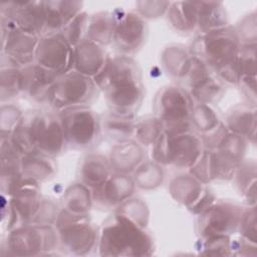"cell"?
I'll return each instance as SVG.
<instances>
[{"mask_svg": "<svg viewBox=\"0 0 257 257\" xmlns=\"http://www.w3.org/2000/svg\"><path fill=\"white\" fill-rule=\"evenodd\" d=\"M255 177H256V172H255V163L250 165V163L244 164L243 167H240L238 170L237 174V179H238V185L240 186L241 189H246L247 191L253 187H255Z\"/></svg>", "mask_w": 257, "mask_h": 257, "instance_id": "obj_34", "label": "cell"}, {"mask_svg": "<svg viewBox=\"0 0 257 257\" xmlns=\"http://www.w3.org/2000/svg\"><path fill=\"white\" fill-rule=\"evenodd\" d=\"M242 210L230 203H219L206 209L200 219L199 232L204 238L227 235L234 232L240 224Z\"/></svg>", "mask_w": 257, "mask_h": 257, "instance_id": "obj_12", "label": "cell"}, {"mask_svg": "<svg viewBox=\"0 0 257 257\" xmlns=\"http://www.w3.org/2000/svg\"><path fill=\"white\" fill-rule=\"evenodd\" d=\"M165 66L170 71L171 74L176 76H182L187 74L192 57L190 58L186 50H183L179 47H170L164 53Z\"/></svg>", "mask_w": 257, "mask_h": 257, "instance_id": "obj_26", "label": "cell"}, {"mask_svg": "<svg viewBox=\"0 0 257 257\" xmlns=\"http://www.w3.org/2000/svg\"><path fill=\"white\" fill-rule=\"evenodd\" d=\"M115 19L108 13H99L88 19L86 34L96 44H107L113 39Z\"/></svg>", "mask_w": 257, "mask_h": 257, "instance_id": "obj_20", "label": "cell"}, {"mask_svg": "<svg viewBox=\"0 0 257 257\" xmlns=\"http://www.w3.org/2000/svg\"><path fill=\"white\" fill-rule=\"evenodd\" d=\"M107 59L105 52L96 43L90 40H82L73 50V65L81 74L96 76L104 67Z\"/></svg>", "mask_w": 257, "mask_h": 257, "instance_id": "obj_17", "label": "cell"}, {"mask_svg": "<svg viewBox=\"0 0 257 257\" xmlns=\"http://www.w3.org/2000/svg\"><path fill=\"white\" fill-rule=\"evenodd\" d=\"M146 32V23L138 15L127 13L121 15L120 20H115L112 40L119 50L130 53L142 46Z\"/></svg>", "mask_w": 257, "mask_h": 257, "instance_id": "obj_15", "label": "cell"}, {"mask_svg": "<svg viewBox=\"0 0 257 257\" xmlns=\"http://www.w3.org/2000/svg\"><path fill=\"white\" fill-rule=\"evenodd\" d=\"M202 156V141L188 132L163 133L156 141L154 158L162 164L193 167Z\"/></svg>", "mask_w": 257, "mask_h": 257, "instance_id": "obj_5", "label": "cell"}, {"mask_svg": "<svg viewBox=\"0 0 257 257\" xmlns=\"http://www.w3.org/2000/svg\"><path fill=\"white\" fill-rule=\"evenodd\" d=\"M240 232L243 238L253 244L256 243V212L255 208H251L242 213L240 220Z\"/></svg>", "mask_w": 257, "mask_h": 257, "instance_id": "obj_33", "label": "cell"}, {"mask_svg": "<svg viewBox=\"0 0 257 257\" xmlns=\"http://www.w3.org/2000/svg\"><path fill=\"white\" fill-rule=\"evenodd\" d=\"M228 126L234 134L241 137L255 138V109L241 107L231 112L228 117Z\"/></svg>", "mask_w": 257, "mask_h": 257, "instance_id": "obj_23", "label": "cell"}, {"mask_svg": "<svg viewBox=\"0 0 257 257\" xmlns=\"http://www.w3.org/2000/svg\"><path fill=\"white\" fill-rule=\"evenodd\" d=\"M37 37L19 29L10 19L6 39L3 40V49L8 60L14 65H29L35 58V51L38 44Z\"/></svg>", "mask_w": 257, "mask_h": 257, "instance_id": "obj_13", "label": "cell"}, {"mask_svg": "<svg viewBox=\"0 0 257 257\" xmlns=\"http://www.w3.org/2000/svg\"><path fill=\"white\" fill-rule=\"evenodd\" d=\"M134 190V182L125 175L109 177L93 188L91 198L102 205H114L127 198Z\"/></svg>", "mask_w": 257, "mask_h": 257, "instance_id": "obj_18", "label": "cell"}, {"mask_svg": "<svg viewBox=\"0 0 257 257\" xmlns=\"http://www.w3.org/2000/svg\"><path fill=\"white\" fill-rule=\"evenodd\" d=\"M58 76L39 64H29L22 69V90L38 100L48 101L51 87Z\"/></svg>", "mask_w": 257, "mask_h": 257, "instance_id": "obj_16", "label": "cell"}, {"mask_svg": "<svg viewBox=\"0 0 257 257\" xmlns=\"http://www.w3.org/2000/svg\"><path fill=\"white\" fill-rule=\"evenodd\" d=\"M10 140L22 156L39 153L52 157L59 154L66 144L60 117L41 111H32L21 117Z\"/></svg>", "mask_w": 257, "mask_h": 257, "instance_id": "obj_2", "label": "cell"}, {"mask_svg": "<svg viewBox=\"0 0 257 257\" xmlns=\"http://www.w3.org/2000/svg\"><path fill=\"white\" fill-rule=\"evenodd\" d=\"M239 48L236 32L229 27H223L204 33L196 39L193 51L195 57L216 69L223 78L236 83L240 78L237 68Z\"/></svg>", "mask_w": 257, "mask_h": 257, "instance_id": "obj_3", "label": "cell"}, {"mask_svg": "<svg viewBox=\"0 0 257 257\" xmlns=\"http://www.w3.org/2000/svg\"><path fill=\"white\" fill-rule=\"evenodd\" d=\"M153 248V239L143 227L119 213L103 224L99 240L101 255L144 256L151 255Z\"/></svg>", "mask_w": 257, "mask_h": 257, "instance_id": "obj_4", "label": "cell"}, {"mask_svg": "<svg viewBox=\"0 0 257 257\" xmlns=\"http://www.w3.org/2000/svg\"><path fill=\"white\" fill-rule=\"evenodd\" d=\"M90 197L91 195L85 186L75 185L70 187L64 200L68 206L66 210L76 214H85L90 206Z\"/></svg>", "mask_w": 257, "mask_h": 257, "instance_id": "obj_27", "label": "cell"}, {"mask_svg": "<svg viewBox=\"0 0 257 257\" xmlns=\"http://www.w3.org/2000/svg\"><path fill=\"white\" fill-rule=\"evenodd\" d=\"M96 86V83L89 76L78 71H68L56 78L47 102L54 108L62 110L83 106L84 103L93 98Z\"/></svg>", "mask_w": 257, "mask_h": 257, "instance_id": "obj_6", "label": "cell"}, {"mask_svg": "<svg viewBox=\"0 0 257 257\" xmlns=\"http://www.w3.org/2000/svg\"><path fill=\"white\" fill-rule=\"evenodd\" d=\"M8 6V19L19 29L35 36L45 30L43 2H13Z\"/></svg>", "mask_w": 257, "mask_h": 257, "instance_id": "obj_14", "label": "cell"}, {"mask_svg": "<svg viewBox=\"0 0 257 257\" xmlns=\"http://www.w3.org/2000/svg\"><path fill=\"white\" fill-rule=\"evenodd\" d=\"M171 192L176 200L188 205L194 203L200 197L202 188L194 178L182 176L173 181Z\"/></svg>", "mask_w": 257, "mask_h": 257, "instance_id": "obj_25", "label": "cell"}, {"mask_svg": "<svg viewBox=\"0 0 257 257\" xmlns=\"http://www.w3.org/2000/svg\"><path fill=\"white\" fill-rule=\"evenodd\" d=\"M57 226L62 245L71 253L85 254L95 245L97 234L94 227L86 221L85 214L63 211L58 216Z\"/></svg>", "mask_w": 257, "mask_h": 257, "instance_id": "obj_9", "label": "cell"}, {"mask_svg": "<svg viewBox=\"0 0 257 257\" xmlns=\"http://www.w3.org/2000/svg\"><path fill=\"white\" fill-rule=\"evenodd\" d=\"M105 128L112 136L124 137L131 136L136 130L134 121L131 115H120L113 113L112 116L108 117L105 121Z\"/></svg>", "mask_w": 257, "mask_h": 257, "instance_id": "obj_32", "label": "cell"}, {"mask_svg": "<svg viewBox=\"0 0 257 257\" xmlns=\"http://www.w3.org/2000/svg\"><path fill=\"white\" fill-rule=\"evenodd\" d=\"M35 58L37 64L60 76L73 65V50L62 33L57 32L38 41Z\"/></svg>", "mask_w": 257, "mask_h": 257, "instance_id": "obj_11", "label": "cell"}, {"mask_svg": "<svg viewBox=\"0 0 257 257\" xmlns=\"http://www.w3.org/2000/svg\"><path fill=\"white\" fill-rule=\"evenodd\" d=\"M49 158L39 153L23 156L20 164L22 176L34 181L48 178L54 172V166Z\"/></svg>", "mask_w": 257, "mask_h": 257, "instance_id": "obj_21", "label": "cell"}, {"mask_svg": "<svg viewBox=\"0 0 257 257\" xmlns=\"http://www.w3.org/2000/svg\"><path fill=\"white\" fill-rule=\"evenodd\" d=\"M61 124L65 141L74 148L85 149L93 146L100 136L97 115L84 106H76L61 111Z\"/></svg>", "mask_w": 257, "mask_h": 257, "instance_id": "obj_8", "label": "cell"}, {"mask_svg": "<svg viewBox=\"0 0 257 257\" xmlns=\"http://www.w3.org/2000/svg\"><path fill=\"white\" fill-rule=\"evenodd\" d=\"M109 164L100 155H90L81 167V178L86 186L92 188L102 184L109 178Z\"/></svg>", "mask_w": 257, "mask_h": 257, "instance_id": "obj_22", "label": "cell"}, {"mask_svg": "<svg viewBox=\"0 0 257 257\" xmlns=\"http://www.w3.org/2000/svg\"><path fill=\"white\" fill-rule=\"evenodd\" d=\"M191 119L197 130L203 132L213 131L218 125V117L205 103H199L193 106Z\"/></svg>", "mask_w": 257, "mask_h": 257, "instance_id": "obj_29", "label": "cell"}, {"mask_svg": "<svg viewBox=\"0 0 257 257\" xmlns=\"http://www.w3.org/2000/svg\"><path fill=\"white\" fill-rule=\"evenodd\" d=\"M193 106L190 96L180 87H166L156 98L157 117L170 134L188 132Z\"/></svg>", "mask_w": 257, "mask_h": 257, "instance_id": "obj_7", "label": "cell"}, {"mask_svg": "<svg viewBox=\"0 0 257 257\" xmlns=\"http://www.w3.org/2000/svg\"><path fill=\"white\" fill-rule=\"evenodd\" d=\"M57 236L49 225H33L16 228L7 238V248L14 255H36L52 250Z\"/></svg>", "mask_w": 257, "mask_h": 257, "instance_id": "obj_10", "label": "cell"}, {"mask_svg": "<svg viewBox=\"0 0 257 257\" xmlns=\"http://www.w3.org/2000/svg\"><path fill=\"white\" fill-rule=\"evenodd\" d=\"M87 24L88 18L86 14L79 13L67 25L64 26L62 35L71 46L77 45L80 41H82L81 35L84 33L85 29H87Z\"/></svg>", "mask_w": 257, "mask_h": 257, "instance_id": "obj_31", "label": "cell"}, {"mask_svg": "<svg viewBox=\"0 0 257 257\" xmlns=\"http://www.w3.org/2000/svg\"><path fill=\"white\" fill-rule=\"evenodd\" d=\"M163 122L159 117H148L136 126L137 137L144 144L155 143L162 134Z\"/></svg>", "mask_w": 257, "mask_h": 257, "instance_id": "obj_30", "label": "cell"}, {"mask_svg": "<svg viewBox=\"0 0 257 257\" xmlns=\"http://www.w3.org/2000/svg\"><path fill=\"white\" fill-rule=\"evenodd\" d=\"M94 79L105 92L113 113L132 115L139 107L143 98V84L139 67L132 58L117 56L107 59Z\"/></svg>", "mask_w": 257, "mask_h": 257, "instance_id": "obj_1", "label": "cell"}, {"mask_svg": "<svg viewBox=\"0 0 257 257\" xmlns=\"http://www.w3.org/2000/svg\"><path fill=\"white\" fill-rule=\"evenodd\" d=\"M169 19L177 29L191 30L197 25V12L194 3H174L169 12Z\"/></svg>", "mask_w": 257, "mask_h": 257, "instance_id": "obj_24", "label": "cell"}, {"mask_svg": "<svg viewBox=\"0 0 257 257\" xmlns=\"http://www.w3.org/2000/svg\"><path fill=\"white\" fill-rule=\"evenodd\" d=\"M1 90L2 98L12 97L22 90V70H19L18 66L11 65L5 70L2 69Z\"/></svg>", "mask_w": 257, "mask_h": 257, "instance_id": "obj_28", "label": "cell"}, {"mask_svg": "<svg viewBox=\"0 0 257 257\" xmlns=\"http://www.w3.org/2000/svg\"><path fill=\"white\" fill-rule=\"evenodd\" d=\"M142 158L143 152L138 144L126 142L114 147L111 151V167L124 174L133 171Z\"/></svg>", "mask_w": 257, "mask_h": 257, "instance_id": "obj_19", "label": "cell"}]
</instances>
